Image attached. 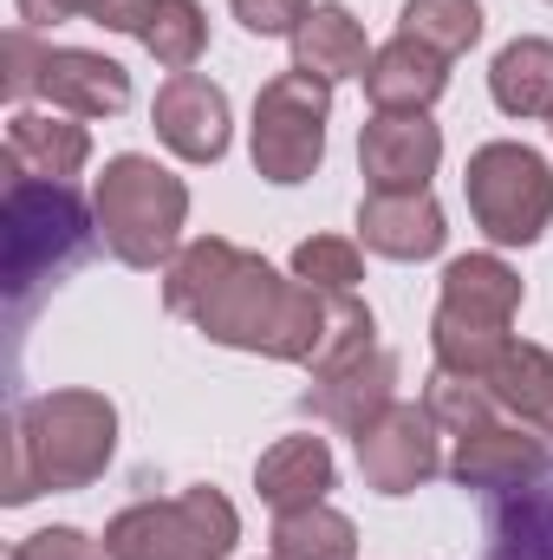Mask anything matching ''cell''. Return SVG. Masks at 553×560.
<instances>
[{
	"label": "cell",
	"mask_w": 553,
	"mask_h": 560,
	"mask_svg": "<svg viewBox=\"0 0 553 560\" xmlns=\"http://www.w3.org/2000/svg\"><path fill=\"white\" fill-rule=\"evenodd\" d=\"M332 300L299 275H280L261 255L202 235L189 248H176V261L163 268V306L176 319H189L202 339L235 346V352H261L280 365H313L332 326Z\"/></svg>",
	"instance_id": "6da1fadb"
},
{
	"label": "cell",
	"mask_w": 553,
	"mask_h": 560,
	"mask_svg": "<svg viewBox=\"0 0 553 560\" xmlns=\"http://www.w3.org/2000/svg\"><path fill=\"white\" fill-rule=\"evenodd\" d=\"M118 450V405L105 392H39L7 423V482L0 502L26 509L33 495L85 489L111 469Z\"/></svg>",
	"instance_id": "7a4b0ae2"
},
{
	"label": "cell",
	"mask_w": 553,
	"mask_h": 560,
	"mask_svg": "<svg viewBox=\"0 0 553 560\" xmlns=\"http://www.w3.org/2000/svg\"><path fill=\"white\" fill-rule=\"evenodd\" d=\"M515 313H521V275L502 255H456L443 268V300L430 319L436 365L489 385V372L515 346Z\"/></svg>",
	"instance_id": "3957f363"
},
{
	"label": "cell",
	"mask_w": 553,
	"mask_h": 560,
	"mask_svg": "<svg viewBox=\"0 0 553 560\" xmlns=\"http://www.w3.org/2000/svg\"><path fill=\"white\" fill-rule=\"evenodd\" d=\"M92 215H98V235L111 248V261L125 268H169L176 261V242H183V222H189V183L176 170H163L156 156H111L98 189H92Z\"/></svg>",
	"instance_id": "277c9868"
},
{
	"label": "cell",
	"mask_w": 553,
	"mask_h": 560,
	"mask_svg": "<svg viewBox=\"0 0 553 560\" xmlns=\"http://www.w3.org/2000/svg\"><path fill=\"white\" fill-rule=\"evenodd\" d=\"M92 209L79 202L72 183H33L7 176V293L26 306L46 280L72 275L92 248Z\"/></svg>",
	"instance_id": "5b68a950"
},
{
	"label": "cell",
	"mask_w": 553,
	"mask_h": 560,
	"mask_svg": "<svg viewBox=\"0 0 553 560\" xmlns=\"http://www.w3.org/2000/svg\"><path fill=\"white\" fill-rule=\"evenodd\" d=\"M235 541H242V515L209 482L169 502H131L105 522V560H228Z\"/></svg>",
	"instance_id": "8992f818"
},
{
	"label": "cell",
	"mask_w": 553,
	"mask_h": 560,
	"mask_svg": "<svg viewBox=\"0 0 553 560\" xmlns=\"http://www.w3.org/2000/svg\"><path fill=\"white\" fill-rule=\"evenodd\" d=\"M462 196H469V215L475 229L495 242V248H528L541 242L553 222V163L528 143H482L462 170Z\"/></svg>",
	"instance_id": "52a82bcc"
},
{
	"label": "cell",
	"mask_w": 553,
	"mask_h": 560,
	"mask_svg": "<svg viewBox=\"0 0 553 560\" xmlns=\"http://www.w3.org/2000/svg\"><path fill=\"white\" fill-rule=\"evenodd\" d=\"M326 118H332V85H326V79H313V72H299V66L274 72V79L261 85L255 125H248V156H255V170H261L268 183H280V189L306 183V176L326 163Z\"/></svg>",
	"instance_id": "ba28073f"
},
{
	"label": "cell",
	"mask_w": 553,
	"mask_h": 560,
	"mask_svg": "<svg viewBox=\"0 0 553 560\" xmlns=\"http://www.w3.org/2000/svg\"><path fill=\"white\" fill-rule=\"evenodd\" d=\"M436 430H443V423L430 418L423 405H391L385 418H372L352 436L365 489H378V495H411L430 476H443L449 456H443V436H436Z\"/></svg>",
	"instance_id": "9c48e42d"
},
{
	"label": "cell",
	"mask_w": 553,
	"mask_h": 560,
	"mask_svg": "<svg viewBox=\"0 0 553 560\" xmlns=\"http://www.w3.org/2000/svg\"><path fill=\"white\" fill-rule=\"evenodd\" d=\"M443 163V131L430 125V112H372L358 131V170L365 189L404 196V189H430Z\"/></svg>",
	"instance_id": "30bf717a"
},
{
	"label": "cell",
	"mask_w": 553,
	"mask_h": 560,
	"mask_svg": "<svg viewBox=\"0 0 553 560\" xmlns=\"http://www.w3.org/2000/svg\"><path fill=\"white\" fill-rule=\"evenodd\" d=\"M150 125L156 138L169 143L183 163H222L228 156V92L202 72H169L156 85V105H150Z\"/></svg>",
	"instance_id": "8fae6325"
},
{
	"label": "cell",
	"mask_w": 553,
	"mask_h": 560,
	"mask_svg": "<svg viewBox=\"0 0 553 560\" xmlns=\"http://www.w3.org/2000/svg\"><path fill=\"white\" fill-rule=\"evenodd\" d=\"M548 469V443L528 436V423H482V430L456 436V450H449V482L475 489V495H515V489L541 482Z\"/></svg>",
	"instance_id": "7c38bea8"
},
{
	"label": "cell",
	"mask_w": 553,
	"mask_h": 560,
	"mask_svg": "<svg viewBox=\"0 0 553 560\" xmlns=\"http://www.w3.org/2000/svg\"><path fill=\"white\" fill-rule=\"evenodd\" d=\"M39 98L66 118H118L131 105V72L92 46H46Z\"/></svg>",
	"instance_id": "4fadbf2b"
},
{
	"label": "cell",
	"mask_w": 553,
	"mask_h": 560,
	"mask_svg": "<svg viewBox=\"0 0 553 560\" xmlns=\"http://www.w3.org/2000/svg\"><path fill=\"white\" fill-rule=\"evenodd\" d=\"M398 405V359L385 346H372L365 359L352 365H332V372H313V392H306V411L345 436H358L372 418H385Z\"/></svg>",
	"instance_id": "5bb4252c"
},
{
	"label": "cell",
	"mask_w": 553,
	"mask_h": 560,
	"mask_svg": "<svg viewBox=\"0 0 553 560\" xmlns=\"http://www.w3.org/2000/svg\"><path fill=\"white\" fill-rule=\"evenodd\" d=\"M358 242L385 261H430L443 255L449 242V222L436 209L430 189H404V196H385V189H365L358 202Z\"/></svg>",
	"instance_id": "9a60e30c"
},
{
	"label": "cell",
	"mask_w": 553,
	"mask_h": 560,
	"mask_svg": "<svg viewBox=\"0 0 553 560\" xmlns=\"http://www.w3.org/2000/svg\"><path fill=\"white\" fill-rule=\"evenodd\" d=\"M92 163V131L66 112H13L7 118V176L72 183Z\"/></svg>",
	"instance_id": "2e32d148"
},
{
	"label": "cell",
	"mask_w": 553,
	"mask_h": 560,
	"mask_svg": "<svg viewBox=\"0 0 553 560\" xmlns=\"http://www.w3.org/2000/svg\"><path fill=\"white\" fill-rule=\"evenodd\" d=\"M339 482V463H332V443L299 430V436H280L274 450H261L255 463V489L274 515H299L313 502H326V489Z\"/></svg>",
	"instance_id": "e0dca14e"
},
{
	"label": "cell",
	"mask_w": 553,
	"mask_h": 560,
	"mask_svg": "<svg viewBox=\"0 0 553 560\" xmlns=\"http://www.w3.org/2000/svg\"><path fill=\"white\" fill-rule=\"evenodd\" d=\"M443 85H449V59L430 52V46H416V39H404V33L391 46H378L372 66H365L372 112H430L443 98Z\"/></svg>",
	"instance_id": "ac0fdd59"
},
{
	"label": "cell",
	"mask_w": 553,
	"mask_h": 560,
	"mask_svg": "<svg viewBox=\"0 0 553 560\" xmlns=\"http://www.w3.org/2000/svg\"><path fill=\"white\" fill-rule=\"evenodd\" d=\"M293 66L313 72V79H326V85H339V79H365V66H372V39H365L358 13L339 7V0H319V7L306 13V26L293 33Z\"/></svg>",
	"instance_id": "d6986e66"
},
{
	"label": "cell",
	"mask_w": 553,
	"mask_h": 560,
	"mask_svg": "<svg viewBox=\"0 0 553 560\" xmlns=\"http://www.w3.org/2000/svg\"><path fill=\"white\" fill-rule=\"evenodd\" d=\"M482 560H553V469L515 495H495Z\"/></svg>",
	"instance_id": "ffe728a7"
},
{
	"label": "cell",
	"mask_w": 553,
	"mask_h": 560,
	"mask_svg": "<svg viewBox=\"0 0 553 560\" xmlns=\"http://www.w3.org/2000/svg\"><path fill=\"white\" fill-rule=\"evenodd\" d=\"M489 92L508 118H553V39H508L489 66Z\"/></svg>",
	"instance_id": "44dd1931"
},
{
	"label": "cell",
	"mask_w": 553,
	"mask_h": 560,
	"mask_svg": "<svg viewBox=\"0 0 553 560\" xmlns=\"http://www.w3.org/2000/svg\"><path fill=\"white\" fill-rule=\"evenodd\" d=\"M489 392H495L502 411H515L528 430L553 436V352L548 346L515 339V346L502 352V365L489 372Z\"/></svg>",
	"instance_id": "7402d4cb"
},
{
	"label": "cell",
	"mask_w": 553,
	"mask_h": 560,
	"mask_svg": "<svg viewBox=\"0 0 553 560\" xmlns=\"http://www.w3.org/2000/svg\"><path fill=\"white\" fill-rule=\"evenodd\" d=\"M131 39H143V52L163 72H196V59L209 52V13L202 0H150Z\"/></svg>",
	"instance_id": "603a6c76"
},
{
	"label": "cell",
	"mask_w": 553,
	"mask_h": 560,
	"mask_svg": "<svg viewBox=\"0 0 553 560\" xmlns=\"http://www.w3.org/2000/svg\"><path fill=\"white\" fill-rule=\"evenodd\" d=\"M274 560H358V528L332 502L274 515Z\"/></svg>",
	"instance_id": "cb8c5ba5"
},
{
	"label": "cell",
	"mask_w": 553,
	"mask_h": 560,
	"mask_svg": "<svg viewBox=\"0 0 553 560\" xmlns=\"http://www.w3.org/2000/svg\"><path fill=\"white\" fill-rule=\"evenodd\" d=\"M398 33L430 46V52H443V59H456V52H469L482 39V7L475 0H404Z\"/></svg>",
	"instance_id": "d4e9b609"
},
{
	"label": "cell",
	"mask_w": 553,
	"mask_h": 560,
	"mask_svg": "<svg viewBox=\"0 0 553 560\" xmlns=\"http://www.w3.org/2000/svg\"><path fill=\"white\" fill-rule=\"evenodd\" d=\"M423 411L443 423L449 436H469V430H482V423H495V392L482 385V378H456V372H430V385H423Z\"/></svg>",
	"instance_id": "484cf974"
},
{
	"label": "cell",
	"mask_w": 553,
	"mask_h": 560,
	"mask_svg": "<svg viewBox=\"0 0 553 560\" xmlns=\"http://www.w3.org/2000/svg\"><path fill=\"white\" fill-rule=\"evenodd\" d=\"M293 275L306 280V287H319V293H358L365 255H358V242H345V235H313V242L293 248Z\"/></svg>",
	"instance_id": "4316f807"
},
{
	"label": "cell",
	"mask_w": 553,
	"mask_h": 560,
	"mask_svg": "<svg viewBox=\"0 0 553 560\" xmlns=\"http://www.w3.org/2000/svg\"><path fill=\"white\" fill-rule=\"evenodd\" d=\"M20 26H59V20H92L105 33H138V20L150 13V0H13Z\"/></svg>",
	"instance_id": "83f0119b"
},
{
	"label": "cell",
	"mask_w": 553,
	"mask_h": 560,
	"mask_svg": "<svg viewBox=\"0 0 553 560\" xmlns=\"http://www.w3.org/2000/svg\"><path fill=\"white\" fill-rule=\"evenodd\" d=\"M228 7L255 39H293L313 13V0H228Z\"/></svg>",
	"instance_id": "f1b7e54d"
},
{
	"label": "cell",
	"mask_w": 553,
	"mask_h": 560,
	"mask_svg": "<svg viewBox=\"0 0 553 560\" xmlns=\"http://www.w3.org/2000/svg\"><path fill=\"white\" fill-rule=\"evenodd\" d=\"M7 560H105V541H92L85 528H39Z\"/></svg>",
	"instance_id": "f546056e"
},
{
	"label": "cell",
	"mask_w": 553,
	"mask_h": 560,
	"mask_svg": "<svg viewBox=\"0 0 553 560\" xmlns=\"http://www.w3.org/2000/svg\"><path fill=\"white\" fill-rule=\"evenodd\" d=\"M39 66H46V46H39V33L33 26H13L7 33V98H33L39 92Z\"/></svg>",
	"instance_id": "4dcf8cb0"
}]
</instances>
